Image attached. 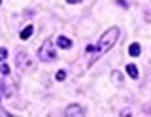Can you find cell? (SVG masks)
<instances>
[{"mask_svg": "<svg viewBox=\"0 0 151 117\" xmlns=\"http://www.w3.org/2000/svg\"><path fill=\"white\" fill-rule=\"evenodd\" d=\"M38 57H40V60H44V62H51V60L57 59V53L53 49V42L51 40H45L44 44H42L40 51H38Z\"/></svg>", "mask_w": 151, "mask_h": 117, "instance_id": "cell-2", "label": "cell"}, {"mask_svg": "<svg viewBox=\"0 0 151 117\" xmlns=\"http://www.w3.org/2000/svg\"><path fill=\"white\" fill-rule=\"evenodd\" d=\"M55 79H57V81H64V79H66V72H64V70H59V72L55 74Z\"/></svg>", "mask_w": 151, "mask_h": 117, "instance_id": "cell-9", "label": "cell"}, {"mask_svg": "<svg viewBox=\"0 0 151 117\" xmlns=\"http://www.w3.org/2000/svg\"><path fill=\"white\" fill-rule=\"evenodd\" d=\"M32 34H34V27H32V25H27L25 29L21 30V34H19V36H21V40H28Z\"/></svg>", "mask_w": 151, "mask_h": 117, "instance_id": "cell-5", "label": "cell"}, {"mask_svg": "<svg viewBox=\"0 0 151 117\" xmlns=\"http://www.w3.org/2000/svg\"><path fill=\"white\" fill-rule=\"evenodd\" d=\"M111 79H113V83H115V85H121V83H123V76H121V72L113 70V72H111Z\"/></svg>", "mask_w": 151, "mask_h": 117, "instance_id": "cell-8", "label": "cell"}, {"mask_svg": "<svg viewBox=\"0 0 151 117\" xmlns=\"http://www.w3.org/2000/svg\"><path fill=\"white\" fill-rule=\"evenodd\" d=\"M6 59H8V49L6 47H0V62H4Z\"/></svg>", "mask_w": 151, "mask_h": 117, "instance_id": "cell-10", "label": "cell"}, {"mask_svg": "<svg viewBox=\"0 0 151 117\" xmlns=\"http://www.w3.org/2000/svg\"><path fill=\"white\" fill-rule=\"evenodd\" d=\"M127 74H129V76L132 78V79H136L140 76V72H138V66H136V64H127Z\"/></svg>", "mask_w": 151, "mask_h": 117, "instance_id": "cell-7", "label": "cell"}, {"mask_svg": "<svg viewBox=\"0 0 151 117\" xmlns=\"http://www.w3.org/2000/svg\"><path fill=\"white\" fill-rule=\"evenodd\" d=\"M66 117H83L85 115V110L79 104H70L68 108H66Z\"/></svg>", "mask_w": 151, "mask_h": 117, "instance_id": "cell-3", "label": "cell"}, {"mask_svg": "<svg viewBox=\"0 0 151 117\" xmlns=\"http://www.w3.org/2000/svg\"><path fill=\"white\" fill-rule=\"evenodd\" d=\"M0 72H2V76H8V74H9V66H8V64H0Z\"/></svg>", "mask_w": 151, "mask_h": 117, "instance_id": "cell-11", "label": "cell"}, {"mask_svg": "<svg viewBox=\"0 0 151 117\" xmlns=\"http://www.w3.org/2000/svg\"><path fill=\"white\" fill-rule=\"evenodd\" d=\"M117 4H121L123 8H129V4H127V0H117Z\"/></svg>", "mask_w": 151, "mask_h": 117, "instance_id": "cell-12", "label": "cell"}, {"mask_svg": "<svg viewBox=\"0 0 151 117\" xmlns=\"http://www.w3.org/2000/svg\"><path fill=\"white\" fill-rule=\"evenodd\" d=\"M0 4H2V0H0Z\"/></svg>", "mask_w": 151, "mask_h": 117, "instance_id": "cell-14", "label": "cell"}, {"mask_svg": "<svg viewBox=\"0 0 151 117\" xmlns=\"http://www.w3.org/2000/svg\"><path fill=\"white\" fill-rule=\"evenodd\" d=\"M57 45H59L60 49H70L72 47V40L66 38V36H59V38H57Z\"/></svg>", "mask_w": 151, "mask_h": 117, "instance_id": "cell-4", "label": "cell"}, {"mask_svg": "<svg viewBox=\"0 0 151 117\" xmlns=\"http://www.w3.org/2000/svg\"><path fill=\"white\" fill-rule=\"evenodd\" d=\"M68 4H78V2H81V0H66Z\"/></svg>", "mask_w": 151, "mask_h": 117, "instance_id": "cell-13", "label": "cell"}, {"mask_svg": "<svg viewBox=\"0 0 151 117\" xmlns=\"http://www.w3.org/2000/svg\"><path fill=\"white\" fill-rule=\"evenodd\" d=\"M117 40H119V29H117V27H111V29H108V30L100 36V40H98L96 45H87V53H93L91 62H93L96 57L104 55L106 51H110L113 45H115Z\"/></svg>", "mask_w": 151, "mask_h": 117, "instance_id": "cell-1", "label": "cell"}, {"mask_svg": "<svg viewBox=\"0 0 151 117\" xmlns=\"http://www.w3.org/2000/svg\"><path fill=\"white\" fill-rule=\"evenodd\" d=\"M140 53H142V45L138 44V42L130 44V47H129V55H130V57H138Z\"/></svg>", "mask_w": 151, "mask_h": 117, "instance_id": "cell-6", "label": "cell"}]
</instances>
